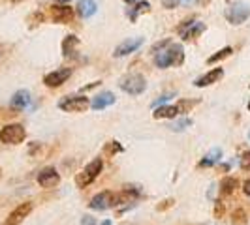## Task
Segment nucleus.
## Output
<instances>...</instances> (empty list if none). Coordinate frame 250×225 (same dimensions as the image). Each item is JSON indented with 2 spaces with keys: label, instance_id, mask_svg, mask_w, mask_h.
I'll use <instances>...</instances> for the list:
<instances>
[{
  "label": "nucleus",
  "instance_id": "obj_1",
  "mask_svg": "<svg viewBox=\"0 0 250 225\" xmlns=\"http://www.w3.org/2000/svg\"><path fill=\"white\" fill-rule=\"evenodd\" d=\"M156 68H169V66H183L185 62V49L181 43H173L171 39H164L152 47Z\"/></svg>",
  "mask_w": 250,
  "mask_h": 225
},
{
  "label": "nucleus",
  "instance_id": "obj_2",
  "mask_svg": "<svg viewBox=\"0 0 250 225\" xmlns=\"http://www.w3.org/2000/svg\"><path fill=\"white\" fill-rule=\"evenodd\" d=\"M102 169H104V162H102V158H94V160L88 163L81 173H77V175H75V186L77 188L90 186V184L100 176Z\"/></svg>",
  "mask_w": 250,
  "mask_h": 225
},
{
  "label": "nucleus",
  "instance_id": "obj_3",
  "mask_svg": "<svg viewBox=\"0 0 250 225\" xmlns=\"http://www.w3.org/2000/svg\"><path fill=\"white\" fill-rule=\"evenodd\" d=\"M119 87H121L123 92L130 94V96H139V94H143V92H145V88H147V81H145V77H143V75L130 74V75H125V77L121 79Z\"/></svg>",
  "mask_w": 250,
  "mask_h": 225
},
{
  "label": "nucleus",
  "instance_id": "obj_4",
  "mask_svg": "<svg viewBox=\"0 0 250 225\" xmlns=\"http://www.w3.org/2000/svg\"><path fill=\"white\" fill-rule=\"evenodd\" d=\"M177 32H179V36L183 38L185 41H194V39H198V38L205 32V23L196 21V19H192V21H183L181 25L177 26Z\"/></svg>",
  "mask_w": 250,
  "mask_h": 225
},
{
  "label": "nucleus",
  "instance_id": "obj_5",
  "mask_svg": "<svg viewBox=\"0 0 250 225\" xmlns=\"http://www.w3.org/2000/svg\"><path fill=\"white\" fill-rule=\"evenodd\" d=\"M26 137V130L21 124H8L0 130V141L6 145H19Z\"/></svg>",
  "mask_w": 250,
  "mask_h": 225
},
{
  "label": "nucleus",
  "instance_id": "obj_6",
  "mask_svg": "<svg viewBox=\"0 0 250 225\" xmlns=\"http://www.w3.org/2000/svg\"><path fill=\"white\" fill-rule=\"evenodd\" d=\"M224 15L231 25H241L250 17V6L247 2H235L226 10Z\"/></svg>",
  "mask_w": 250,
  "mask_h": 225
},
{
  "label": "nucleus",
  "instance_id": "obj_7",
  "mask_svg": "<svg viewBox=\"0 0 250 225\" xmlns=\"http://www.w3.org/2000/svg\"><path fill=\"white\" fill-rule=\"evenodd\" d=\"M88 105V98L87 96H66L59 101V109H62L66 112H81L85 111Z\"/></svg>",
  "mask_w": 250,
  "mask_h": 225
},
{
  "label": "nucleus",
  "instance_id": "obj_8",
  "mask_svg": "<svg viewBox=\"0 0 250 225\" xmlns=\"http://www.w3.org/2000/svg\"><path fill=\"white\" fill-rule=\"evenodd\" d=\"M70 75H72V68H61V70H55V72L45 75L43 83H45V87L49 88H59L70 79Z\"/></svg>",
  "mask_w": 250,
  "mask_h": 225
},
{
  "label": "nucleus",
  "instance_id": "obj_9",
  "mask_svg": "<svg viewBox=\"0 0 250 225\" xmlns=\"http://www.w3.org/2000/svg\"><path fill=\"white\" fill-rule=\"evenodd\" d=\"M38 184L42 188H55L61 184V175H59V171L55 169V167H45V169H42L40 173H38Z\"/></svg>",
  "mask_w": 250,
  "mask_h": 225
},
{
  "label": "nucleus",
  "instance_id": "obj_10",
  "mask_svg": "<svg viewBox=\"0 0 250 225\" xmlns=\"http://www.w3.org/2000/svg\"><path fill=\"white\" fill-rule=\"evenodd\" d=\"M32 208H34V205L30 203V201H26V203H21L15 210L10 212L8 216V220H6V225H21L25 222V218L28 214L32 212Z\"/></svg>",
  "mask_w": 250,
  "mask_h": 225
},
{
  "label": "nucleus",
  "instance_id": "obj_11",
  "mask_svg": "<svg viewBox=\"0 0 250 225\" xmlns=\"http://www.w3.org/2000/svg\"><path fill=\"white\" fill-rule=\"evenodd\" d=\"M49 12L53 23H59V25H68L74 19V10L70 6H51Z\"/></svg>",
  "mask_w": 250,
  "mask_h": 225
},
{
  "label": "nucleus",
  "instance_id": "obj_12",
  "mask_svg": "<svg viewBox=\"0 0 250 225\" xmlns=\"http://www.w3.org/2000/svg\"><path fill=\"white\" fill-rule=\"evenodd\" d=\"M139 197V189L138 188H125L117 193H113V206H119V205H130Z\"/></svg>",
  "mask_w": 250,
  "mask_h": 225
},
{
  "label": "nucleus",
  "instance_id": "obj_13",
  "mask_svg": "<svg viewBox=\"0 0 250 225\" xmlns=\"http://www.w3.org/2000/svg\"><path fill=\"white\" fill-rule=\"evenodd\" d=\"M143 45V38H128V39H125L117 49H115V56L119 58V56H126V55H130V53H134V51H138L139 47Z\"/></svg>",
  "mask_w": 250,
  "mask_h": 225
},
{
  "label": "nucleus",
  "instance_id": "obj_14",
  "mask_svg": "<svg viewBox=\"0 0 250 225\" xmlns=\"http://www.w3.org/2000/svg\"><path fill=\"white\" fill-rule=\"evenodd\" d=\"M88 206H90L92 210H107V208H111L113 191H100L98 195H94V197L90 199Z\"/></svg>",
  "mask_w": 250,
  "mask_h": 225
},
{
  "label": "nucleus",
  "instance_id": "obj_15",
  "mask_svg": "<svg viewBox=\"0 0 250 225\" xmlns=\"http://www.w3.org/2000/svg\"><path fill=\"white\" fill-rule=\"evenodd\" d=\"M222 75H224V70H222V68H214V70H211L209 74L201 75L200 79H196L194 85H196L198 88L209 87V85H213V83H218V81L222 79Z\"/></svg>",
  "mask_w": 250,
  "mask_h": 225
},
{
  "label": "nucleus",
  "instance_id": "obj_16",
  "mask_svg": "<svg viewBox=\"0 0 250 225\" xmlns=\"http://www.w3.org/2000/svg\"><path fill=\"white\" fill-rule=\"evenodd\" d=\"M115 103V94L111 92H100L98 96H94L92 101H90V107L94 109V111H102V109H105V107H109Z\"/></svg>",
  "mask_w": 250,
  "mask_h": 225
},
{
  "label": "nucleus",
  "instance_id": "obj_17",
  "mask_svg": "<svg viewBox=\"0 0 250 225\" xmlns=\"http://www.w3.org/2000/svg\"><path fill=\"white\" fill-rule=\"evenodd\" d=\"M79 38L77 36H66L62 41V55L64 58H75L77 56V47H79Z\"/></svg>",
  "mask_w": 250,
  "mask_h": 225
},
{
  "label": "nucleus",
  "instance_id": "obj_18",
  "mask_svg": "<svg viewBox=\"0 0 250 225\" xmlns=\"http://www.w3.org/2000/svg\"><path fill=\"white\" fill-rule=\"evenodd\" d=\"M28 103H30V92L25 90V88H23V90H17V92L12 96V101H10L12 109H15V111L25 109Z\"/></svg>",
  "mask_w": 250,
  "mask_h": 225
},
{
  "label": "nucleus",
  "instance_id": "obj_19",
  "mask_svg": "<svg viewBox=\"0 0 250 225\" xmlns=\"http://www.w3.org/2000/svg\"><path fill=\"white\" fill-rule=\"evenodd\" d=\"M96 12H98V6H96L94 0H79V2H77V13H79L83 19L92 17Z\"/></svg>",
  "mask_w": 250,
  "mask_h": 225
},
{
  "label": "nucleus",
  "instance_id": "obj_20",
  "mask_svg": "<svg viewBox=\"0 0 250 225\" xmlns=\"http://www.w3.org/2000/svg\"><path fill=\"white\" fill-rule=\"evenodd\" d=\"M237 186H239L237 178H233V176H226L224 180L220 182V195H222V197L233 195V191L237 189Z\"/></svg>",
  "mask_w": 250,
  "mask_h": 225
},
{
  "label": "nucleus",
  "instance_id": "obj_21",
  "mask_svg": "<svg viewBox=\"0 0 250 225\" xmlns=\"http://www.w3.org/2000/svg\"><path fill=\"white\" fill-rule=\"evenodd\" d=\"M177 114H179V111H177L175 105H160L152 112V116L156 120H160V118H175Z\"/></svg>",
  "mask_w": 250,
  "mask_h": 225
},
{
  "label": "nucleus",
  "instance_id": "obj_22",
  "mask_svg": "<svg viewBox=\"0 0 250 225\" xmlns=\"http://www.w3.org/2000/svg\"><path fill=\"white\" fill-rule=\"evenodd\" d=\"M222 160V150L220 149H213L203 160L200 162V167H211V165H214V163H218Z\"/></svg>",
  "mask_w": 250,
  "mask_h": 225
},
{
  "label": "nucleus",
  "instance_id": "obj_23",
  "mask_svg": "<svg viewBox=\"0 0 250 225\" xmlns=\"http://www.w3.org/2000/svg\"><path fill=\"white\" fill-rule=\"evenodd\" d=\"M143 12H145V13L150 12V4H149V2H138L134 8H130V10H128V17H130L132 21H136L139 13H143Z\"/></svg>",
  "mask_w": 250,
  "mask_h": 225
},
{
  "label": "nucleus",
  "instance_id": "obj_24",
  "mask_svg": "<svg viewBox=\"0 0 250 225\" xmlns=\"http://www.w3.org/2000/svg\"><path fill=\"white\" fill-rule=\"evenodd\" d=\"M196 105H198V100H179L175 107L179 114H185V112L192 111V107H196Z\"/></svg>",
  "mask_w": 250,
  "mask_h": 225
},
{
  "label": "nucleus",
  "instance_id": "obj_25",
  "mask_svg": "<svg viewBox=\"0 0 250 225\" xmlns=\"http://www.w3.org/2000/svg\"><path fill=\"white\" fill-rule=\"evenodd\" d=\"M231 53H233V49H231V47H224V49H220L218 53H214L213 56H209V60H207V62H209V64L220 62V60H224V58H228V56H229Z\"/></svg>",
  "mask_w": 250,
  "mask_h": 225
},
{
  "label": "nucleus",
  "instance_id": "obj_26",
  "mask_svg": "<svg viewBox=\"0 0 250 225\" xmlns=\"http://www.w3.org/2000/svg\"><path fill=\"white\" fill-rule=\"evenodd\" d=\"M119 152H123V147H121V143H117V141H107V143L104 145V154H105V156H115V154H119Z\"/></svg>",
  "mask_w": 250,
  "mask_h": 225
},
{
  "label": "nucleus",
  "instance_id": "obj_27",
  "mask_svg": "<svg viewBox=\"0 0 250 225\" xmlns=\"http://www.w3.org/2000/svg\"><path fill=\"white\" fill-rule=\"evenodd\" d=\"M247 222H249V220H247V212H245L243 208L233 210V214H231V224L233 225H245Z\"/></svg>",
  "mask_w": 250,
  "mask_h": 225
},
{
  "label": "nucleus",
  "instance_id": "obj_28",
  "mask_svg": "<svg viewBox=\"0 0 250 225\" xmlns=\"http://www.w3.org/2000/svg\"><path fill=\"white\" fill-rule=\"evenodd\" d=\"M45 21V15L42 12H36V13H32L30 17H28V25H30V28L32 26H38V25H42Z\"/></svg>",
  "mask_w": 250,
  "mask_h": 225
},
{
  "label": "nucleus",
  "instance_id": "obj_29",
  "mask_svg": "<svg viewBox=\"0 0 250 225\" xmlns=\"http://www.w3.org/2000/svg\"><path fill=\"white\" fill-rule=\"evenodd\" d=\"M192 124V120L190 118H183V120H179V122H175L173 126H169L173 131H183L185 128H188V126Z\"/></svg>",
  "mask_w": 250,
  "mask_h": 225
},
{
  "label": "nucleus",
  "instance_id": "obj_30",
  "mask_svg": "<svg viewBox=\"0 0 250 225\" xmlns=\"http://www.w3.org/2000/svg\"><path fill=\"white\" fill-rule=\"evenodd\" d=\"M173 205H175V199H171V197H169V199H164L160 205H156V210H158V212H166V210L171 208Z\"/></svg>",
  "mask_w": 250,
  "mask_h": 225
},
{
  "label": "nucleus",
  "instance_id": "obj_31",
  "mask_svg": "<svg viewBox=\"0 0 250 225\" xmlns=\"http://www.w3.org/2000/svg\"><path fill=\"white\" fill-rule=\"evenodd\" d=\"M224 212H226L224 203H222V201H216V203H214V218L220 220V218L224 216Z\"/></svg>",
  "mask_w": 250,
  "mask_h": 225
},
{
  "label": "nucleus",
  "instance_id": "obj_32",
  "mask_svg": "<svg viewBox=\"0 0 250 225\" xmlns=\"http://www.w3.org/2000/svg\"><path fill=\"white\" fill-rule=\"evenodd\" d=\"M241 169H245V171H249L250 169V150L241 156Z\"/></svg>",
  "mask_w": 250,
  "mask_h": 225
},
{
  "label": "nucleus",
  "instance_id": "obj_33",
  "mask_svg": "<svg viewBox=\"0 0 250 225\" xmlns=\"http://www.w3.org/2000/svg\"><path fill=\"white\" fill-rule=\"evenodd\" d=\"M181 2H183V0H162V6L166 8V10H173V8H177Z\"/></svg>",
  "mask_w": 250,
  "mask_h": 225
},
{
  "label": "nucleus",
  "instance_id": "obj_34",
  "mask_svg": "<svg viewBox=\"0 0 250 225\" xmlns=\"http://www.w3.org/2000/svg\"><path fill=\"white\" fill-rule=\"evenodd\" d=\"M167 100H171V94H166V96H162L160 100H156V101H154V103H152V107L156 109V107H160V105H162V103H166V101H167Z\"/></svg>",
  "mask_w": 250,
  "mask_h": 225
},
{
  "label": "nucleus",
  "instance_id": "obj_35",
  "mask_svg": "<svg viewBox=\"0 0 250 225\" xmlns=\"http://www.w3.org/2000/svg\"><path fill=\"white\" fill-rule=\"evenodd\" d=\"M81 225H94V220H92L90 216H85L83 222H81Z\"/></svg>",
  "mask_w": 250,
  "mask_h": 225
},
{
  "label": "nucleus",
  "instance_id": "obj_36",
  "mask_svg": "<svg viewBox=\"0 0 250 225\" xmlns=\"http://www.w3.org/2000/svg\"><path fill=\"white\" fill-rule=\"evenodd\" d=\"M243 191H245V195H249L250 197V180H247V182L243 184Z\"/></svg>",
  "mask_w": 250,
  "mask_h": 225
},
{
  "label": "nucleus",
  "instance_id": "obj_37",
  "mask_svg": "<svg viewBox=\"0 0 250 225\" xmlns=\"http://www.w3.org/2000/svg\"><path fill=\"white\" fill-rule=\"evenodd\" d=\"M100 225H111V222H109V220H105V222H102Z\"/></svg>",
  "mask_w": 250,
  "mask_h": 225
},
{
  "label": "nucleus",
  "instance_id": "obj_38",
  "mask_svg": "<svg viewBox=\"0 0 250 225\" xmlns=\"http://www.w3.org/2000/svg\"><path fill=\"white\" fill-rule=\"evenodd\" d=\"M13 4H17V2H23V0H12Z\"/></svg>",
  "mask_w": 250,
  "mask_h": 225
},
{
  "label": "nucleus",
  "instance_id": "obj_39",
  "mask_svg": "<svg viewBox=\"0 0 250 225\" xmlns=\"http://www.w3.org/2000/svg\"><path fill=\"white\" fill-rule=\"evenodd\" d=\"M125 2H136V0H125Z\"/></svg>",
  "mask_w": 250,
  "mask_h": 225
},
{
  "label": "nucleus",
  "instance_id": "obj_40",
  "mask_svg": "<svg viewBox=\"0 0 250 225\" xmlns=\"http://www.w3.org/2000/svg\"><path fill=\"white\" fill-rule=\"evenodd\" d=\"M249 111H250V101H249Z\"/></svg>",
  "mask_w": 250,
  "mask_h": 225
},
{
  "label": "nucleus",
  "instance_id": "obj_41",
  "mask_svg": "<svg viewBox=\"0 0 250 225\" xmlns=\"http://www.w3.org/2000/svg\"><path fill=\"white\" fill-rule=\"evenodd\" d=\"M0 55H2V49H0Z\"/></svg>",
  "mask_w": 250,
  "mask_h": 225
},
{
  "label": "nucleus",
  "instance_id": "obj_42",
  "mask_svg": "<svg viewBox=\"0 0 250 225\" xmlns=\"http://www.w3.org/2000/svg\"><path fill=\"white\" fill-rule=\"evenodd\" d=\"M62 2H66V0H62Z\"/></svg>",
  "mask_w": 250,
  "mask_h": 225
}]
</instances>
